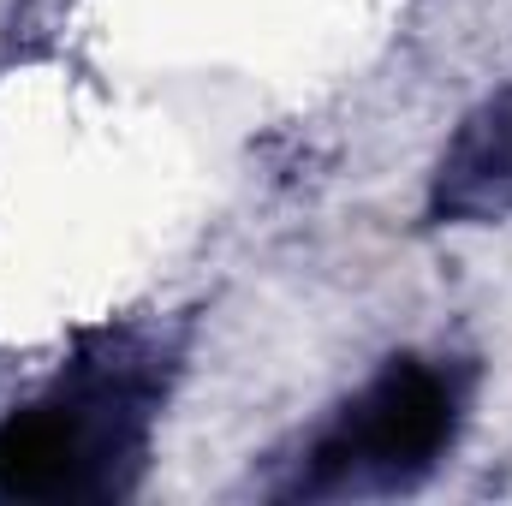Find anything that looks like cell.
I'll use <instances>...</instances> for the list:
<instances>
[{
  "mask_svg": "<svg viewBox=\"0 0 512 506\" xmlns=\"http://www.w3.org/2000/svg\"><path fill=\"white\" fill-rule=\"evenodd\" d=\"M167 358L143 334H90L72 370L0 423V501H90L137 483Z\"/></svg>",
  "mask_w": 512,
  "mask_h": 506,
  "instance_id": "cell-1",
  "label": "cell"
},
{
  "mask_svg": "<svg viewBox=\"0 0 512 506\" xmlns=\"http://www.w3.org/2000/svg\"><path fill=\"white\" fill-rule=\"evenodd\" d=\"M459 435V387L423 358H387L310 447L298 495H387L435 471Z\"/></svg>",
  "mask_w": 512,
  "mask_h": 506,
  "instance_id": "cell-2",
  "label": "cell"
},
{
  "mask_svg": "<svg viewBox=\"0 0 512 506\" xmlns=\"http://www.w3.org/2000/svg\"><path fill=\"white\" fill-rule=\"evenodd\" d=\"M512 215V84L465 114L429 179L435 227H495Z\"/></svg>",
  "mask_w": 512,
  "mask_h": 506,
  "instance_id": "cell-3",
  "label": "cell"
}]
</instances>
